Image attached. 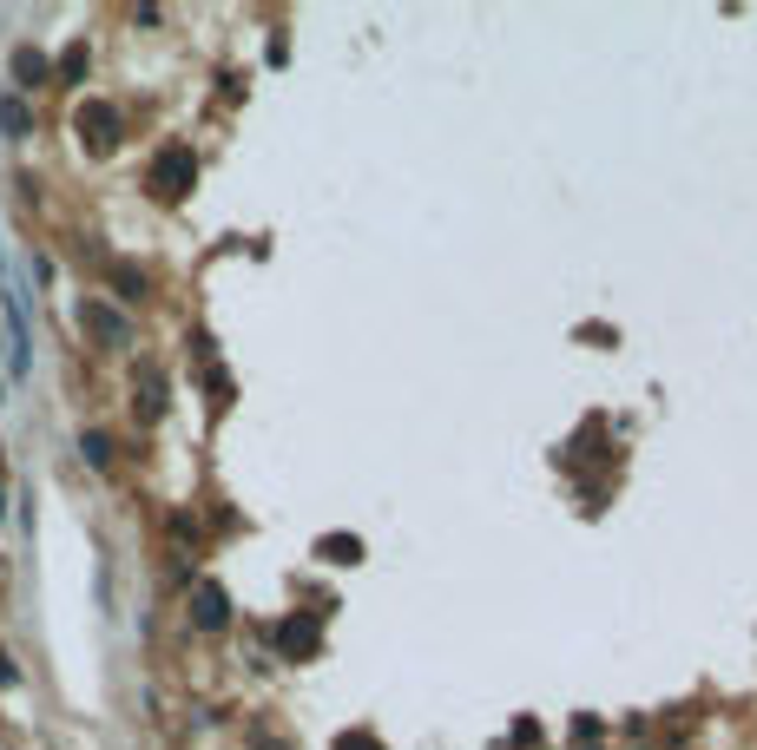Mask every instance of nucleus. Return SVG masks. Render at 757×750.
<instances>
[{"mask_svg":"<svg viewBox=\"0 0 757 750\" xmlns=\"http://www.w3.org/2000/svg\"><path fill=\"white\" fill-rule=\"evenodd\" d=\"M79 316H86V329H93V336H99L106 349H126V323H119L112 310H99V303H86Z\"/></svg>","mask_w":757,"mask_h":750,"instance_id":"obj_4","label":"nucleus"},{"mask_svg":"<svg viewBox=\"0 0 757 750\" xmlns=\"http://www.w3.org/2000/svg\"><path fill=\"white\" fill-rule=\"evenodd\" d=\"M336 750H382V744H376V737H369V731H349V737H343V744H336Z\"/></svg>","mask_w":757,"mask_h":750,"instance_id":"obj_12","label":"nucleus"},{"mask_svg":"<svg viewBox=\"0 0 757 750\" xmlns=\"http://www.w3.org/2000/svg\"><path fill=\"white\" fill-rule=\"evenodd\" d=\"M86 461H93V468H106V461H112V448H106V435H86Z\"/></svg>","mask_w":757,"mask_h":750,"instance_id":"obj_10","label":"nucleus"},{"mask_svg":"<svg viewBox=\"0 0 757 750\" xmlns=\"http://www.w3.org/2000/svg\"><path fill=\"white\" fill-rule=\"evenodd\" d=\"M323 553H330L336 566H349V560H363V547H356V540H323Z\"/></svg>","mask_w":757,"mask_h":750,"instance_id":"obj_8","label":"nucleus"},{"mask_svg":"<svg viewBox=\"0 0 757 750\" xmlns=\"http://www.w3.org/2000/svg\"><path fill=\"white\" fill-rule=\"evenodd\" d=\"M60 73H66V79H79V73H86V47H73V53H66V60H60Z\"/></svg>","mask_w":757,"mask_h":750,"instance_id":"obj_11","label":"nucleus"},{"mask_svg":"<svg viewBox=\"0 0 757 750\" xmlns=\"http://www.w3.org/2000/svg\"><path fill=\"white\" fill-rule=\"evenodd\" d=\"M191 619L205 625V632H218V625L231 619V599H224V586H211V579H205V586L191 593Z\"/></svg>","mask_w":757,"mask_h":750,"instance_id":"obj_3","label":"nucleus"},{"mask_svg":"<svg viewBox=\"0 0 757 750\" xmlns=\"http://www.w3.org/2000/svg\"><path fill=\"white\" fill-rule=\"evenodd\" d=\"M27 106H20V99H7V106H0V132H7V139H20V132H27Z\"/></svg>","mask_w":757,"mask_h":750,"instance_id":"obj_7","label":"nucleus"},{"mask_svg":"<svg viewBox=\"0 0 757 750\" xmlns=\"http://www.w3.org/2000/svg\"><path fill=\"white\" fill-rule=\"evenodd\" d=\"M79 139L93 145V152H106V145L119 139V112H112L106 99H86V106H79Z\"/></svg>","mask_w":757,"mask_h":750,"instance_id":"obj_2","label":"nucleus"},{"mask_svg":"<svg viewBox=\"0 0 757 750\" xmlns=\"http://www.w3.org/2000/svg\"><path fill=\"white\" fill-rule=\"evenodd\" d=\"M191 178H198V158H191V145H165V152L152 158V191H158V198H185Z\"/></svg>","mask_w":757,"mask_h":750,"instance_id":"obj_1","label":"nucleus"},{"mask_svg":"<svg viewBox=\"0 0 757 750\" xmlns=\"http://www.w3.org/2000/svg\"><path fill=\"white\" fill-rule=\"evenodd\" d=\"M277 639H284V652H297V658H303V652H316V625H310V619H290Z\"/></svg>","mask_w":757,"mask_h":750,"instance_id":"obj_5","label":"nucleus"},{"mask_svg":"<svg viewBox=\"0 0 757 750\" xmlns=\"http://www.w3.org/2000/svg\"><path fill=\"white\" fill-rule=\"evenodd\" d=\"M14 79H20V86H40V79H47V60H40L33 47H20L14 53Z\"/></svg>","mask_w":757,"mask_h":750,"instance_id":"obj_6","label":"nucleus"},{"mask_svg":"<svg viewBox=\"0 0 757 750\" xmlns=\"http://www.w3.org/2000/svg\"><path fill=\"white\" fill-rule=\"evenodd\" d=\"M112 283H119L126 297H145V277H139V270H112Z\"/></svg>","mask_w":757,"mask_h":750,"instance_id":"obj_9","label":"nucleus"}]
</instances>
